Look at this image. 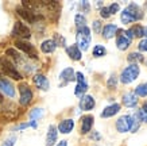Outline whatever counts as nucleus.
I'll return each mask as SVG.
<instances>
[{
    "label": "nucleus",
    "instance_id": "nucleus-1",
    "mask_svg": "<svg viewBox=\"0 0 147 146\" xmlns=\"http://www.w3.org/2000/svg\"><path fill=\"white\" fill-rule=\"evenodd\" d=\"M143 16L142 11L136 4H129L127 8H124V11L121 12V22L123 23H132L135 20H140Z\"/></svg>",
    "mask_w": 147,
    "mask_h": 146
},
{
    "label": "nucleus",
    "instance_id": "nucleus-2",
    "mask_svg": "<svg viewBox=\"0 0 147 146\" xmlns=\"http://www.w3.org/2000/svg\"><path fill=\"white\" fill-rule=\"evenodd\" d=\"M0 69L4 72L5 76L12 77L13 80H20L22 79V75H20L19 71L16 69L15 64L8 60V57H0Z\"/></svg>",
    "mask_w": 147,
    "mask_h": 146
},
{
    "label": "nucleus",
    "instance_id": "nucleus-3",
    "mask_svg": "<svg viewBox=\"0 0 147 146\" xmlns=\"http://www.w3.org/2000/svg\"><path fill=\"white\" fill-rule=\"evenodd\" d=\"M77 48L80 50H88L90 45V39H92V35H90V29L89 27H81L77 31Z\"/></svg>",
    "mask_w": 147,
    "mask_h": 146
},
{
    "label": "nucleus",
    "instance_id": "nucleus-4",
    "mask_svg": "<svg viewBox=\"0 0 147 146\" xmlns=\"http://www.w3.org/2000/svg\"><path fill=\"white\" fill-rule=\"evenodd\" d=\"M139 67L138 65H129L124 69V71L121 72L120 75V81L123 84H129V83H132L135 79H138L139 76Z\"/></svg>",
    "mask_w": 147,
    "mask_h": 146
},
{
    "label": "nucleus",
    "instance_id": "nucleus-5",
    "mask_svg": "<svg viewBox=\"0 0 147 146\" xmlns=\"http://www.w3.org/2000/svg\"><path fill=\"white\" fill-rule=\"evenodd\" d=\"M11 34L13 37H16V38H20V41H23V39H28L31 37V31L23 22H15Z\"/></svg>",
    "mask_w": 147,
    "mask_h": 146
},
{
    "label": "nucleus",
    "instance_id": "nucleus-6",
    "mask_svg": "<svg viewBox=\"0 0 147 146\" xmlns=\"http://www.w3.org/2000/svg\"><path fill=\"white\" fill-rule=\"evenodd\" d=\"M119 34H117V38H116V45H117V49H120V50H127L128 46L131 45V39L134 38L132 34H131V31L127 30V31H117Z\"/></svg>",
    "mask_w": 147,
    "mask_h": 146
},
{
    "label": "nucleus",
    "instance_id": "nucleus-7",
    "mask_svg": "<svg viewBox=\"0 0 147 146\" xmlns=\"http://www.w3.org/2000/svg\"><path fill=\"white\" fill-rule=\"evenodd\" d=\"M15 46H16L18 49H20L23 53H26L28 57L38 58V52H36V49L34 48V45H31L30 42H26V41L18 39L16 42H15Z\"/></svg>",
    "mask_w": 147,
    "mask_h": 146
},
{
    "label": "nucleus",
    "instance_id": "nucleus-8",
    "mask_svg": "<svg viewBox=\"0 0 147 146\" xmlns=\"http://www.w3.org/2000/svg\"><path fill=\"white\" fill-rule=\"evenodd\" d=\"M16 12H18V15L20 16V18H23L26 22L28 23H35L38 19H40L39 15H36V12H32V11H30V10L24 8V7H16Z\"/></svg>",
    "mask_w": 147,
    "mask_h": 146
},
{
    "label": "nucleus",
    "instance_id": "nucleus-9",
    "mask_svg": "<svg viewBox=\"0 0 147 146\" xmlns=\"http://www.w3.org/2000/svg\"><path fill=\"white\" fill-rule=\"evenodd\" d=\"M19 92H20V104L22 106H28L32 100V91L27 84L19 85Z\"/></svg>",
    "mask_w": 147,
    "mask_h": 146
},
{
    "label": "nucleus",
    "instance_id": "nucleus-10",
    "mask_svg": "<svg viewBox=\"0 0 147 146\" xmlns=\"http://www.w3.org/2000/svg\"><path fill=\"white\" fill-rule=\"evenodd\" d=\"M131 124H132V116L124 115L120 116L119 119L116 120V128L119 133H127L131 130Z\"/></svg>",
    "mask_w": 147,
    "mask_h": 146
},
{
    "label": "nucleus",
    "instance_id": "nucleus-11",
    "mask_svg": "<svg viewBox=\"0 0 147 146\" xmlns=\"http://www.w3.org/2000/svg\"><path fill=\"white\" fill-rule=\"evenodd\" d=\"M76 80H77V87H76V89H74V95L78 97H82V95H84V93L86 92V89H88V84H86L85 77L81 72H77L76 73Z\"/></svg>",
    "mask_w": 147,
    "mask_h": 146
},
{
    "label": "nucleus",
    "instance_id": "nucleus-12",
    "mask_svg": "<svg viewBox=\"0 0 147 146\" xmlns=\"http://www.w3.org/2000/svg\"><path fill=\"white\" fill-rule=\"evenodd\" d=\"M0 89H1V92H4L7 96L9 97H13L15 96V88H13L12 83L7 80L5 77L3 76H0Z\"/></svg>",
    "mask_w": 147,
    "mask_h": 146
},
{
    "label": "nucleus",
    "instance_id": "nucleus-13",
    "mask_svg": "<svg viewBox=\"0 0 147 146\" xmlns=\"http://www.w3.org/2000/svg\"><path fill=\"white\" fill-rule=\"evenodd\" d=\"M94 99L92 95H84V96L80 99V108L82 111H90L93 110L94 107Z\"/></svg>",
    "mask_w": 147,
    "mask_h": 146
},
{
    "label": "nucleus",
    "instance_id": "nucleus-14",
    "mask_svg": "<svg viewBox=\"0 0 147 146\" xmlns=\"http://www.w3.org/2000/svg\"><path fill=\"white\" fill-rule=\"evenodd\" d=\"M34 84L36 85V88L42 89V91H47L50 87V83L47 77L45 75H35L34 76Z\"/></svg>",
    "mask_w": 147,
    "mask_h": 146
},
{
    "label": "nucleus",
    "instance_id": "nucleus-15",
    "mask_svg": "<svg viewBox=\"0 0 147 146\" xmlns=\"http://www.w3.org/2000/svg\"><path fill=\"white\" fill-rule=\"evenodd\" d=\"M58 137V130L54 124H50L49 130H47V135H46V146H54Z\"/></svg>",
    "mask_w": 147,
    "mask_h": 146
},
{
    "label": "nucleus",
    "instance_id": "nucleus-16",
    "mask_svg": "<svg viewBox=\"0 0 147 146\" xmlns=\"http://www.w3.org/2000/svg\"><path fill=\"white\" fill-rule=\"evenodd\" d=\"M93 116L92 115H85L81 118V134H88L90 128L93 126Z\"/></svg>",
    "mask_w": 147,
    "mask_h": 146
},
{
    "label": "nucleus",
    "instance_id": "nucleus-17",
    "mask_svg": "<svg viewBox=\"0 0 147 146\" xmlns=\"http://www.w3.org/2000/svg\"><path fill=\"white\" fill-rule=\"evenodd\" d=\"M74 127V120L73 119H63L61 123L58 124L57 130L62 134H69Z\"/></svg>",
    "mask_w": 147,
    "mask_h": 146
},
{
    "label": "nucleus",
    "instance_id": "nucleus-18",
    "mask_svg": "<svg viewBox=\"0 0 147 146\" xmlns=\"http://www.w3.org/2000/svg\"><path fill=\"white\" fill-rule=\"evenodd\" d=\"M123 104L125 107H129V108H132L138 104V97L135 95V92H127L123 96Z\"/></svg>",
    "mask_w": 147,
    "mask_h": 146
},
{
    "label": "nucleus",
    "instance_id": "nucleus-19",
    "mask_svg": "<svg viewBox=\"0 0 147 146\" xmlns=\"http://www.w3.org/2000/svg\"><path fill=\"white\" fill-rule=\"evenodd\" d=\"M119 31V27L116 26V24H105V26L102 27V37L105 38V39H109L112 38L113 35H116V33Z\"/></svg>",
    "mask_w": 147,
    "mask_h": 146
},
{
    "label": "nucleus",
    "instance_id": "nucleus-20",
    "mask_svg": "<svg viewBox=\"0 0 147 146\" xmlns=\"http://www.w3.org/2000/svg\"><path fill=\"white\" fill-rule=\"evenodd\" d=\"M119 111H120V106H119V104H116V103L115 104H111V106L105 107V108L102 110L101 118H111V116L116 115Z\"/></svg>",
    "mask_w": 147,
    "mask_h": 146
},
{
    "label": "nucleus",
    "instance_id": "nucleus-21",
    "mask_svg": "<svg viewBox=\"0 0 147 146\" xmlns=\"http://www.w3.org/2000/svg\"><path fill=\"white\" fill-rule=\"evenodd\" d=\"M59 79L62 80L63 83H70V81H74V80H76V73H74V71H73L71 68H66V69H63V71L61 72Z\"/></svg>",
    "mask_w": 147,
    "mask_h": 146
},
{
    "label": "nucleus",
    "instance_id": "nucleus-22",
    "mask_svg": "<svg viewBox=\"0 0 147 146\" xmlns=\"http://www.w3.org/2000/svg\"><path fill=\"white\" fill-rule=\"evenodd\" d=\"M66 53L67 56L71 58V60H74V61H80L81 60V50L77 48V45H71L69 48H66Z\"/></svg>",
    "mask_w": 147,
    "mask_h": 146
},
{
    "label": "nucleus",
    "instance_id": "nucleus-23",
    "mask_svg": "<svg viewBox=\"0 0 147 146\" xmlns=\"http://www.w3.org/2000/svg\"><path fill=\"white\" fill-rule=\"evenodd\" d=\"M55 49H57V45H55V42L53 39H46L40 45V50L43 53H53Z\"/></svg>",
    "mask_w": 147,
    "mask_h": 146
},
{
    "label": "nucleus",
    "instance_id": "nucleus-24",
    "mask_svg": "<svg viewBox=\"0 0 147 146\" xmlns=\"http://www.w3.org/2000/svg\"><path fill=\"white\" fill-rule=\"evenodd\" d=\"M7 56H9V57H12V60L15 62H18V64H20V65H24V60L22 58V56L15 50V49H7Z\"/></svg>",
    "mask_w": 147,
    "mask_h": 146
},
{
    "label": "nucleus",
    "instance_id": "nucleus-25",
    "mask_svg": "<svg viewBox=\"0 0 147 146\" xmlns=\"http://www.w3.org/2000/svg\"><path fill=\"white\" fill-rule=\"evenodd\" d=\"M128 61L132 64V65H136V62H143L144 61V57H143L140 53H131L128 56Z\"/></svg>",
    "mask_w": 147,
    "mask_h": 146
},
{
    "label": "nucleus",
    "instance_id": "nucleus-26",
    "mask_svg": "<svg viewBox=\"0 0 147 146\" xmlns=\"http://www.w3.org/2000/svg\"><path fill=\"white\" fill-rule=\"evenodd\" d=\"M129 31H131L132 37H138V38H140V37L144 35V29H143L140 24H135L132 29H129Z\"/></svg>",
    "mask_w": 147,
    "mask_h": 146
},
{
    "label": "nucleus",
    "instance_id": "nucleus-27",
    "mask_svg": "<svg viewBox=\"0 0 147 146\" xmlns=\"http://www.w3.org/2000/svg\"><path fill=\"white\" fill-rule=\"evenodd\" d=\"M136 115H138V118H139L140 122H146L147 123V103L146 104H143L142 108L138 111V114H136Z\"/></svg>",
    "mask_w": 147,
    "mask_h": 146
},
{
    "label": "nucleus",
    "instance_id": "nucleus-28",
    "mask_svg": "<svg viewBox=\"0 0 147 146\" xmlns=\"http://www.w3.org/2000/svg\"><path fill=\"white\" fill-rule=\"evenodd\" d=\"M105 53H107V50H105V48L101 46V45H97V46H94L93 48V56L94 57H102V56H105Z\"/></svg>",
    "mask_w": 147,
    "mask_h": 146
},
{
    "label": "nucleus",
    "instance_id": "nucleus-29",
    "mask_svg": "<svg viewBox=\"0 0 147 146\" xmlns=\"http://www.w3.org/2000/svg\"><path fill=\"white\" fill-rule=\"evenodd\" d=\"M74 20H76V26L77 29H81V27H85L86 24V19H85L84 15H81V14H77L76 15V18H74Z\"/></svg>",
    "mask_w": 147,
    "mask_h": 146
},
{
    "label": "nucleus",
    "instance_id": "nucleus-30",
    "mask_svg": "<svg viewBox=\"0 0 147 146\" xmlns=\"http://www.w3.org/2000/svg\"><path fill=\"white\" fill-rule=\"evenodd\" d=\"M135 95H138V96H147V83L138 85L136 89H135Z\"/></svg>",
    "mask_w": 147,
    "mask_h": 146
},
{
    "label": "nucleus",
    "instance_id": "nucleus-31",
    "mask_svg": "<svg viewBox=\"0 0 147 146\" xmlns=\"http://www.w3.org/2000/svg\"><path fill=\"white\" fill-rule=\"evenodd\" d=\"M42 115H43V110H42V108H34V110L30 112V119L36 122V119H39Z\"/></svg>",
    "mask_w": 147,
    "mask_h": 146
},
{
    "label": "nucleus",
    "instance_id": "nucleus-32",
    "mask_svg": "<svg viewBox=\"0 0 147 146\" xmlns=\"http://www.w3.org/2000/svg\"><path fill=\"white\" fill-rule=\"evenodd\" d=\"M116 85H117V79H116L115 75H112L109 79H108V83H107V87L109 89H115Z\"/></svg>",
    "mask_w": 147,
    "mask_h": 146
},
{
    "label": "nucleus",
    "instance_id": "nucleus-33",
    "mask_svg": "<svg viewBox=\"0 0 147 146\" xmlns=\"http://www.w3.org/2000/svg\"><path fill=\"white\" fill-rule=\"evenodd\" d=\"M108 10H109V12H111V15H115L119 10H120V5L117 4V3H113V4H111L109 7H108Z\"/></svg>",
    "mask_w": 147,
    "mask_h": 146
},
{
    "label": "nucleus",
    "instance_id": "nucleus-34",
    "mask_svg": "<svg viewBox=\"0 0 147 146\" xmlns=\"http://www.w3.org/2000/svg\"><path fill=\"white\" fill-rule=\"evenodd\" d=\"M100 15H101V18L107 19L111 16V12H109V10H108V7H102L101 10H100Z\"/></svg>",
    "mask_w": 147,
    "mask_h": 146
},
{
    "label": "nucleus",
    "instance_id": "nucleus-35",
    "mask_svg": "<svg viewBox=\"0 0 147 146\" xmlns=\"http://www.w3.org/2000/svg\"><path fill=\"white\" fill-rule=\"evenodd\" d=\"M138 48H139V50H142V52H147V38L146 39H142L139 42Z\"/></svg>",
    "mask_w": 147,
    "mask_h": 146
},
{
    "label": "nucleus",
    "instance_id": "nucleus-36",
    "mask_svg": "<svg viewBox=\"0 0 147 146\" xmlns=\"http://www.w3.org/2000/svg\"><path fill=\"white\" fill-rule=\"evenodd\" d=\"M93 30L94 33H100V30H101V22L100 20H94L93 22Z\"/></svg>",
    "mask_w": 147,
    "mask_h": 146
},
{
    "label": "nucleus",
    "instance_id": "nucleus-37",
    "mask_svg": "<svg viewBox=\"0 0 147 146\" xmlns=\"http://www.w3.org/2000/svg\"><path fill=\"white\" fill-rule=\"evenodd\" d=\"M13 143H15V137H9L8 139L3 143V146H13Z\"/></svg>",
    "mask_w": 147,
    "mask_h": 146
},
{
    "label": "nucleus",
    "instance_id": "nucleus-38",
    "mask_svg": "<svg viewBox=\"0 0 147 146\" xmlns=\"http://www.w3.org/2000/svg\"><path fill=\"white\" fill-rule=\"evenodd\" d=\"M57 146H67V141H59Z\"/></svg>",
    "mask_w": 147,
    "mask_h": 146
},
{
    "label": "nucleus",
    "instance_id": "nucleus-39",
    "mask_svg": "<svg viewBox=\"0 0 147 146\" xmlns=\"http://www.w3.org/2000/svg\"><path fill=\"white\" fill-rule=\"evenodd\" d=\"M0 103H3V95H1V92H0Z\"/></svg>",
    "mask_w": 147,
    "mask_h": 146
},
{
    "label": "nucleus",
    "instance_id": "nucleus-40",
    "mask_svg": "<svg viewBox=\"0 0 147 146\" xmlns=\"http://www.w3.org/2000/svg\"><path fill=\"white\" fill-rule=\"evenodd\" d=\"M144 35L147 37V27H146V29H144Z\"/></svg>",
    "mask_w": 147,
    "mask_h": 146
},
{
    "label": "nucleus",
    "instance_id": "nucleus-41",
    "mask_svg": "<svg viewBox=\"0 0 147 146\" xmlns=\"http://www.w3.org/2000/svg\"><path fill=\"white\" fill-rule=\"evenodd\" d=\"M146 7H147V3H146Z\"/></svg>",
    "mask_w": 147,
    "mask_h": 146
}]
</instances>
